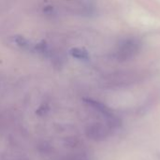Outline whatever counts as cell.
<instances>
[{
  "mask_svg": "<svg viewBox=\"0 0 160 160\" xmlns=\"http://www.w3.org/2000/svg\"><path fill=\"white\" fill-rule=\"evenodd\" d=\"M140 49L141 42L137 38H127L119 44L115 55L120 61H128L137 55Z\"/></svg>",
  "mask_w": 160,
  "mask_h": 160,
  "instance_id": "1",
  "label": "cell"
},
{
  "mask_svg": "<svg viewBox=\"0 0 160 160\" xmlns=\"http://www.w3.org/2000/svg\"><path fill=\"white\" fill-rule=\"evenodd\" d=\"M85 102L91 106L95 111H97L100 115H102V117L104 119H106L108 125L110 127H116L117 125H119V121L117 119V117L102 103L93 100V99H86Z\"/></svg>",
  "mask_w": 160,
  "mask_h": 160,
  "instance_id": "2",
  "label": "cell"
},
{
  "mask_svg": "<svg viewBox=\"0 0 160 160\" xmlns=\"http://www.w3.org/2000/svg\"><path fill=\"white\" fill-rule=\"evenodd\" d=\"M108 128L100 124H95L88 129V136L94 140H103L109 135Z\"/></svg>",
  "mask_w": 160,
  "mask_h": 160,
  "instance_id": "3",
  "label": "cell"
},
{
  "mask_svg": "<svg viewBox=\"0 0 160 160\" xmlns=\"http://www.w3.org/2000/svg\"><path fill=\"white\" fill-rule=\"evenodd\" d=\"M70 54L79 60H83V61H87L89 60V54L85 50L80 49V48H73L70 50Z\"/></svg>",
  "mask_w": 160,
  "mask_h": 160,
  "instance_id": "4",
  "label": "cell"
}]
</instances>
